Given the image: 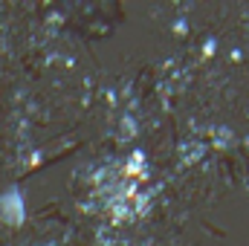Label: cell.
<instances>
[{"mask_svg":"<svg viewBox=\"0 0 249 246\" xmlns=\"http://www.w3.org/2000/svg\"><path fill=\"white\" fill-rule=\"evenodd\" d=\"M127 177H145V168H142V154L136 151L130 159H127V168H124Z\"/></svg>","mask_w":249,"mask_h":246,"instance_id":"2","label":"cell"},{"mask_svg":"<svg viewBox=\"0 0 249 246\" xmlns=\"http://www.w3.org/2000/svg\"><path fill=\"white\" fill-rule=\"evenodd\" d=\"M0 223L12 229H20L26 223V197L18 185L0 191Z\"/></svg>","mask_w":249,"mask_h":246,"instance_id":"1","label":"cell"}]
</instances>
